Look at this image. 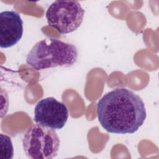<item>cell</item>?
Returning <instances> with one entry per match:
<instances>
[{
	"label": "cell",
	"mask_w": 159,
	"mask_h": 159,
	"mask_svg": "<svg viewBox=\"0 0 159 159\" xmlns=\"http://www.w3.org/2000/svg\"><path fill=\"white\" fill-rule=\"evenodd\" d=\"M66 106L52 97L39 101L34 108V121L55 130L61 129L68 119Z\"/></svg>",
	"instance_id": "obj_5"
},
{
	"label": "cell",
	"mask_w": 159,
	"mask_h": 159,
	"mask_svg": "<svg viewBox=\"0 0 159 159\" xmlns=\"http://www.w3.org/2000/svg\"><path fill=\"white\" fill-rule=\"evenodd\" d=\"M14 156V147L11 137L0 134V158L12 159Z\"/></svg>",
	"instance_id": "obj_7"
},
{
	"label": "cell",
	"mask_w": 159,
	"mask_h": 159,
	"mask_svg": "<svg viewBox=\"0 0 159 159\" xmlns=\"http://www.w3.org/2000/svg\"><path fill=\"white\" fill-rule=\"evenodd\" d=\"M97 115L101 125L107 132L131 134L142 125L147 112L139 95L125 88H116L98 101Z\"/></svg>",
	"instance_id": "obj_1"
},
{
	"label": "cell",
	"mask_w": 159,
	"mask_h": 159,
	"mask_svg": "<svg viewBox=\"0 0 159 159\" xmlns=\"http://www.w3.org/2000/svg\"><path fill=\"white\" fill-rule=\"evenodd\" d=\"M76 47L48 38L37 42L29 52L26 63L36 70L56 66H71L78 59Z\"/></svg>",
	"instance_id": "obj_2"
},
{
	"label": "cell",
	"mask_w": 159,
	"mask_h": 159,
	"mask_svg": "<svg viewBox=\"0 0 159 159\" xmlns=\"http://www.w3.org/2000/svg\"><path fill=\"white\" fill-rule=\"evenodd\" d=\"M23 35V21L14 10L0 13V47L10 48L17 44Z\"/></svg>",
	"instance_id": "obj_6"
},
{
	"label": "cell",
	"mask_w": 159,
	"mask_h": 159,
	"mask_svg": "<svg viewBox=\"0 0 159 159\" xmlns=\"http://www.w3.org/2000/svg\"><path fill=\"white\" fill-rule=\"evenodd\" d=\"M84 10L78 1H55L48 7V25L61 34L71 33L81 25Z\"/></svg>",
	"instance_id": "obj_4"
},
{
	"label": "cell",
	"mask_w": 159,
	"mask_h": 159,
	"mask_svg": "<svg viewBox=\"0 0 159 159\" xmlns=\"http://www.w3.org/2000/svg\"><path fill=\"white\" fill-rule=\"evenodd\" d=\"M60 145L55 129L36 124L29 127L22 138L26 156L31 159H51L57 157Z\"/></svg>",
	"instance_id": "obj_3"
}]
</instances>
